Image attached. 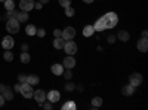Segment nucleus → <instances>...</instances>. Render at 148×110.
Returning <instances> with one entry per match:
<instances>
[{
    "label": "nucleus",
    "instance_id": "nucleus-23",
    "mask_svg": "<svg viewBox=\"0 0 148 110\" xmlns=\"http://www.w3.org/2000/svg\"><path fill=\"white\" fill-rule=\"evenodd\" d=\"M76 103H74V101H67L64 106H62V109L64 110H76Z\"/></svg>",
    "mask_w": 148,
    "mask_h": 110
},
{
    "label": "nucleus",
    "instance_id": "nucleus-7",
    "mask_svg": "<svg viewBox=\"0 0 148 110\" xmlns=\"http://www.w3.org/2000/svg\"><path fill=\"white\" fill-rule=\"evenodd\" d=\"M59 98H61V94H59L58 91H55V89L49 91V92L46 94V100H47V101H51L52 104L58 103V101H59Z\"/></svg>",
    "mask_w": 148,
    "mask_h": 110
},
{
    "label": "nucleus",
    "instance_id": "nucleus-21",
    "mask_svg": "<svg viewBox=\"0 0 148 110\" xmlns=\"http://www.w3.org/2000/svg\"><path fill=\"white\" fill-rule=\"evenodd\" d=\"M19 59H21V63L28 64V63H30V59H31V57H30V54H28V52H21Z\"/></svg>",
    "mask_w": 148,
    "mask_h": 110
},
{
    "label": "nucleus",
    "instance_id": "nucleus-35",
    "mask_svg": "<svg viewBox=\"0 0 148 110\" xmlns=\"http://www.w3.org/2000/svg\"><path fill=\"white\" fill-rule=\"evenodd\" d=\"M61 34H62V31H61V30H58V28L53 30V37H61Z\"/></svg>",
    "mask_w": 148,
    "mask_h": 110
},
{
    "label": "nucleus",
    "instance_id": "nucleus-27",
    "mask_svg": "<svg viewBox=\"0 0 148 110\" xmlns=\"http://www.w3.org/2000/svg\"><path fill=\"white\" fill-rule=\"evenodd\" d=\"M3 58H5L6 61H9V63H10L12 59H14V54L10 52V49H6V52L3 54Z\"/></svg>",
    "mask_w": 148,
    "mask_h": 110
},
{
    "label": "nucleus",
    "instance_id": "nucleus-41",
    "mask_svg": "<svg viewBox=\"0 0 148 110\" xmlns=\"http://www.w3.org/2000/svg\"><path fill=\"white\" fill-rule=\"evenodd\" d=\"M76 89H77V91H80V92H82V91H83V86H82V85H79V86H77V85H76Z\"/></svg>",
    "mask_w": 148,
    "mask_h": 110
},
{
    "label": "nucleus",
    "instance_id": "nucleus-26",
    "mask_svg": "<svg viewBox=\"0 0 148 110\" xmlns=\"http://www.w3.org/2000/svg\"><path fill=\"white\" fill-rule=\"evenodd\" d=\"M64 88H65V91H67V92H71V91L76 89V83H73V82H67Z\"/></svg>",
    "mask_w": 148,
    "mask_h": 110
},
{
    "label": "nucleus",
    "instance_id": "nucleus-16",
    "mask_svg": "<svg viewBox=\"0 0 148 110\" xmlns=\"http://www.w3.org/2000/svg\"><path fill=\"white\" fill-rule=\"evenodd\" d=\"M64 45H65V40L62 37H55V40H53V48L55 49H62Z\"/></svg>",
    "mask_w": 148,
    "mask_h": 110
},
{
    "label": "nucleus",
    "instance_id": "nucleus-18",
    "mask_svg": "<svg viewBox=\"0 0 148 110\" xmlns=\"http://www.w3.org/2000/svg\"><path fill=\"white\" fill-rule=\"evenodd\" d=\"M39 82H40V77L37 76V75H30V76H27V83H30V85H39Z\"/></svg>",
    "mask_w": 148,
    "mask_h": 110
},
{
    "label": "nucleus",
    "instance_id": "nucleus-6",
    "mask_svg": "<svg viewBox=\"0 0 148 110\" xmlns=\"http://www.w3.org/2000/svg\"><path fill=\"white\" fill-rule=\"evenodd\" d=\"M74 36H76V30H74L73 27H67L65 30H62V34H61V37H62L65 42L67 40H73Z\"/></svg>",
    "mask_w": 148,
    "mask_h": 110
},
{
    "label": "nucleus",
    "instance_id": "nucleus-43",
    "mask_svg": "<svg viewBox=\"0 0 148 110\" xmlns=\"http://www.w3.org/2000/svg\"><path fill=\"white\" fill-rule=\"evenodd\" d=\"M84 3H93V0H83Z\"/></svg>",
    "mask_w": 148,
    "mask_h": 110
},
{
    "label": "nucleus",
    "instance_id": "nucleus-22",
    "mask_svg": "<svg viewBox=\"0 0 148 110\" xmlns=\"http://www.w3.org/2000/svg\"><path fill=\"white\" fill-rule=\"evenodd\" d=\"M102 106V98L101 97H95V98L92 100V107L93 109H98V107H101Z\"/></svg>",
    "mask_w": 148,
    "mask_h": 110
},
{
    "label": "nucleus",
    "instance_id": "nucleus-25",
    "mask_svg": "<svg viewBox=\"0 0 148 110\" xmlns=\"http://www.w3.org/2000/svg\"><path fill=\"white\" fill-rule=\"evenodd\" d=\"M36 31H37V27L31 26V24H30V26H27V27H25V33H27L28 36H34V34H36Z\"/></svg>",
    "mask_w": 148,
    "mask_h": 110
},
{
    "label": "nucleus",
    "instance_id": "nucleus-30",
    "mask_svg": "<svg viewBox=\"0 0 148 110\" xmlns=\"http://www.w3.org/2000/svg\"><path fill=\"white\" fill-rule=\"evenodd\" d=\"M59 5L62 8H68V6H71V0H59Z\"/></svg>",
    "mask_w": 148,
    "mask_h": 110
},
{
    "label": "nucleus",
    "instance_id": "nucleus-31",
    "mask_svg": "<svg viewBox=\"0 0 148 110\" xmlns=\"http://www.w3.org/2000/svg\"><path fill=\"white\" fill-rule=\"evenodd\" d=\"M36 34L39 36V37H45V34H46V30H45V28H37Z\"/></svg>",
    "mask_w": 148,
    "mask_h": 110
},
{
    "label": "nucleus",
    "instance_id": "nucleus-28",
    "mask_svg": "<svg viewBox=\"0 0 148 110\" xmlns=\"http://www.w3.org/2000/svg\"><path fill=\"white\" fill-rule=\"evenodd\" d=\"M64 9H65V17H68V18L74 17V14H76V10H74L71 6H68V8H64Z\"/></svg>",
    "mask_w": 148,
    "mask_h": 110
},
{
    "label": "nucleus",
    "instance_id": "nucleus-42",
    "mask_svg": "<svg viewBox=\"0 0 148 110\" xmlns=\"http://www.w3.org/2000/svg\"><path fill=\"white\" fill-rule=\"evenodd\" d=\"M147 36H148V31L144 30V31H142V37H147Z\"/></svg>",
    "mask_w": 148,
    "mask_h": 110
},
{
    "label": "nucleus",
    "instance_id": "nucleus-2",
    "mask_svg": "<svg viewBox=\"0 0 148 110\" xmlns=\"http://www.w3.org/2000/svg\"><path fill=\"white\" fill-rule=\"evenodd\" d=\"M6 30L10 34H15L19 31V21L16 18H9L6 19Z\"/></svg>",
    "mask_w": 148,
    "mask_h": 110
},
{
    "label": "nucleus",
    "instance_id": "nucleus-11",
    "mask_svg": "<svg viewBox=\"0 0 148 110\" xmlns=\"http://www.w3.org/2000/svg\"><path fill=\"white\" fill-rule=\"evenodd\" d=\"M19 8H21V10L28 12V10H31L34 8V2H33V0H21Z\"/></svg>",
    "mask_w": 148,
    "mask_h": 110
},
{
    "label": "nucleus",
    "instance_id": "nucleus-38",
    "mask_svg": "<svg viewBox=\"0 0 148 110\" xmlns=\"http://www.w3.org/2000/svg\"><path fill=\"white\" fill-rule=\"evenodd\" d=\"M5 101H6V100H5V97H3V94H0V107H2V106L5 104Z\"/></svg>",
    "mask_w": 148,
    "mask_h": 110
},
{
    "label": "nucleus",
    "instance_id": "nucleus-44",
    "mask_svg": "<svg viewBox=\"0 0 148 110\" xmlns=\"http://www.w3.org/2000/svg\"><path fill=\"white\" fill-rule=\"evenodd\" d=\"M47 2H49V0H40V3H43V5H46Z\"/></svg>",
    "mask_w": 148,
    "mask_h": 110
},
{
    "label": "nucleus",
    "instance_id": "nucleus-14",
    "mask_svg": "<svg viewBox=\"0 0 148 110\" xmlns=\"http://www.w3.org/2000/svg\"><path fill=\"white\" fill-rule=\"evenodd\" d=\"M117 39H119L120 42H127V40L130 39V36H129V33H127L126 30H120V31L117 33Z\"/></svg>",
    "mask_w": 148,
    "mask_h": 110
},
{
    "label": "nucleus",
    "instance_id": "nucleus-36",
    "mask_svg": "<svg viewBox=\"0 0 148 110\" xmlns=\"http://www.w3.org/2000/svg\"><path fill=\"white\" fill-rule=\"evenodd\" d=\"M14 91H15V92H21V83H16V85H15Z\"/></svg>",
    "mask_w": 148,
    "mask_h": 110
},
{
    "label": "nucleus",
    "instance_id": "nucleus-39",
    "mask_svg": "<svg viewBox=\"0 0 148 110\" xmlns=\"http://www.w3.org/2000/svg\"><path fill=\"white\" fill-rule=\"evenodd\" d=\"M34 8H36V9H39V10H40V9L43 8V3H40V2H39V3H34Z\"/></svg>",
    "mask_w": 148,
    "mask_h": 110
},
{
    "label": "nucleus",
    "instance_id": "nucleus-1",
    "mask_svg": "<svg viewBox=\"0 0 148 110\" xmlns=\"http://www.w3.org/2000/svg\"><path fill=\"white\" fill-rule=\"evenodd\" d=\"M99 19L102 21L105 30L116 27V26H117V22H119V17H117L116 12H108V14H105V15H104V17H101Z\"/></svg>",
    "mask_w": 148,
    "mask_h": 110
},
{
    "label": "nucleus",
    "instance_id": "nucleus-45",
    "mask_svg": "<svg viewBox=\"0 0 148 110\" xmlns=\"http://www.w3.org/2000/svg\"><path fill=\"white\" fill-rule=\"evenodd\" d=\"M0 2H2V3H3V2H5V0H0Z\"/></svg>",
    "mask_w": 148,
    "mask_h": 110
},
{
    "label": "nucleus",
    "instance_id": "nucleus-33",
    "mask_svg": "<svg viewBox=\"0 0 148 110\" xmlns=\"http://www.w3.org/2000/svg\"><path fill=\"white\" fill-rule=\"evenodd\" d=\"M18 80H19V83H25L27 82V76L25 75H18Z\"/></svg>",
    "mask_w": 148,
    "mask_h": 110
},
{
    "label": "nucleus",
    "instance_id": "nucleus-4",
    "mask_svg": "<svg viewBox=\"0 0 148 110\" xmlns=\"http://www.w3.org/2000/svg\"><path fill=\"white\" fill-rule=\"evenodd\" d=\"M62 49L67 52V55H74L77 52V45H76V42H73V40H67Z\"/></svg>",
    "mask_w": 148,
    "mask_h": 110
},
{
    "label": "nucleus",
    "instance_id": "nucleus-37",
    "mask_svg": "<svg viewBox=\"0 0 148 110\" xmlns=\"http://www.w3.org/2000/svg\"><path fill=\"white\" fill-rule=\"evenodd\" d=\"M21 49H22V52H27V51H28V45H27V43H22Z\"/></svg>",
    "mask_w": 148,
    "mask_h": 110
},
{
    "label": "nucleus",
    "instance_id": "nucleus-10",
    "mask_svg": "<svg viewBox=\"0 0 148 110\" xmlns=\"http://www.w3.org/2000/svg\"><path fill=\"white\" fill-rule=\"evenodd\" d=\"M62 66H64V68H73L74 66H76V59H74V57L73 55H67L64 58V61H62Z\"/></svg>",
    "mask_w": 148,
    "mask_h": 110
},
{
    "label": "nucleus",
    "instance_id": "nucleus-9",
    "mask_svg": "<svg viewBox=\"0 0 148 110\" xmlns=\"http://www.w3.org/2000/svg\"><path fill=\"white\" fill-rule=\"evenodd\" d=\"M14 45H15V40H14V37H12V36H6V37H3V40H2L3 49H12V48H14Z\"/></svg>",
    "mask_w": 148,
    "mask_h": 110
},
{
    "label": "nucleus",
    "instance_id": "nucleus-32",
    "mask_svg": "<svg viewBox=\"0 0 148 110\" xmlns=\"http://www.w3.org/2000/svg\"><path fill=\"white\" fill-rule=\"evenodd\" d=\"M42 106H43L46 110H51V109L53 107V104H52L51 101H45V103H42Z\"/></svg>",
    "mask_w": 148,
    "mask_h": 110
},
{
    "label": "nucleus",
    "instance_id": "nucleus-20",
    "mask_svg": "<svg viewBox=\"0 0 148 110\" xmlns=\"http://www.w3.org/2000/svg\"><path fill=\"white\" fill-rule=\"evenodd\" d=\"M16 19L19 22H25L28 19V14H27L25 10H21V12H18V14H16Z\"/></svg>",
    "mask_w": 148,
    "mask_h": 110
},
{
    "label": "nucleus",
    "instance_id": "nucleus-17",
    "mask_svg": "<svg viewBox=\"0 0 148 110\" xmlns=\"http://www.w3.org/2000/svg\"><path fill=\"white\" fill-rule=\"evenodd\" d=\"M93 34H95L93 26H86L83 28V36H84V37H90V36H93Z\"/></svg>",
    "mask_w": 148,
    "mask_h": 110
},
{
    "label": "nucleus",
    "instance_id": "nucleus-8",
    "mask_svg": "<svg viewBox=\"0 0 148 110\" xmlns=\"http://www.w3.org/2000/svg\"><path fill=\"white\" fill-rule=\"evenodd\" d=\"M33 97H34V100H36L37 103H39L40 106H42V103H45V101H46V92H45L43 89H37V91H34Z\"/></svg>",
    "mask_w": 148,
    "mask_h": 110
},
{
    "label": "nucleus",
    "instance_id": "nucleus-24",
    "mask_svg": "<svg viewBox=\"0 0 148 110\" xmlns=\"http://www.w3.org/2000/svg\"><path fill=\"white\" fill-rule=\"evenodd\" d=\"M5 8H6V10H12V9H15V2L14 0H5Z\"/></svg>",
    "mask_w": 148,
    "mask_h": 110
},
{
    "label": "nucleus",
    "instance_id": "nucleus-3",
    "mask_svg": "<svg viewBox=\"0 0 148 110\" xmlns=\"http://www.w3.org/2000/svg\"><path fill=\"white\" fill-rule=\"evenodd\" d=\"M21 94H22V97H25V98H31L33 97V94H34V91H33V85H30V83H21Z\"/></svg>",
    "mask_w": 148,
    "mask_h": 110
},
{
    "label": "nucleus",
    "instance_id": "nucleus-40",
    "mask_svg": "<svg viewBox=\"0 0 148 110\" xmlns=\"http://www.w3.org/2000/svg\"><path fill=\"white\" fill-rule=\"evenodd\" d=\"M5 88H6V85H3V83H0V94H2V92L5 91Z\"/></svg>",
    "mask_w": 148,
    "mask_h": 110
},
{
    "label": "nucleus",
    "instance_id": "nucleus-5",
    "mask_svg": "<svg viewBox=\"0 0 148 110\" xmlns=\"http://www.w3.org/2000/svg\"><path fill=\"white\" fill-rule=\"evenodd\" d=\"M129 83L135 88L139 86V85L142 83V75L141 73H132V75L129 76Z\"/></svg>",
    "mask_w": 148,
    "mask_h": 110
},
{
    "label": "nucleus",
    "instance_id": "nucleus-19",
    "mask_svg": "<svg viewBox=\"0 0 148 110\" xmlns=\"http://www.w3.org/2000/svg\"><path fill=\"white\" fill-rule=\"evenodd\" d=\"M133 92H135V86H132L130 83L121 88V94H123V95H132Z\"/></svg>",
    "mask_w": 148,
    "mask_h": 110
},
{
    "label": "nucleus",
    "instance_id": "nucleus-13",
    "mask_svg": "<svg viewBox=\"0 0 148 110\" xmlns=\"http://www.w3.org/2000/svg\"><path fill=\"white\" fill-rule=\"evenodd\" d=\"M2 94H3V97H5V100H6V101H10V100H14V94H15V91L6 86L5 91H3Z\"/></svg>",
    "mask_w": 148,
    "mask_h": 110
},
{
    "label": "nucleus",
    "instance_id": "nucleus-29",
    "mask_svg": "<svg viewBox=\"0 0 148 110\" xmlns=\"http://www.w3.org/2000/svg\"><path fill=\"white\" fill-rule=\"evenodd\" d=\"M62 76H64L67 80H70V79L73 77V71H71V68H65V70L62 71Z\"/></svg>",
    "mask_w": 148,
    "mask_h": 110
},
{
    "label": "nucleus",
    "instance_id": "nucleus-12",
    "mask_svg": "<svg viewBox=\"0 0 148 110\" xmlns=\"http://www.w3.org/2000/svg\"><path fill=\"white\" fill-rule=\"evenodd\" d=\"M136 46H138L139 52H147V51H148V39H147V37H142V39H139Z\"/></svg>",
    "mask_w": 148,
    "mask_h": 110
},
{
    "label": "nucleus",
    "instance_id": "nucleus-15",
    "mask_svg": "<svg viewBox=\"0 0 148 110\" xmlns=\"http://www.w3.org/2000/svg\"><path fill=\"white\" fill-rule=\"evenodd\" d=\"M51 70H52L53 75L59 76V75H62V71H64V66H62V64H53V66L51 67Z\"/></svg>",
    "mask_w": 148,
    "mask_h": 110
},
{
    "label": "nucleus",
    "instance_id": "nucleus-34",
    "mask_svg": "<svg viewBox=\"0 0 148 110\" xmlns=\"http://www.w3.org/2000/svg\"><path fill=\"white\" fill-rule=\"evenodd\" d=\"M107 40H108V43H114L116 42V36L114 34H110L108 37H107Z\"/></svg>",
    "mask_w": 148,
    "mask_h": 110
}]
</instances>
